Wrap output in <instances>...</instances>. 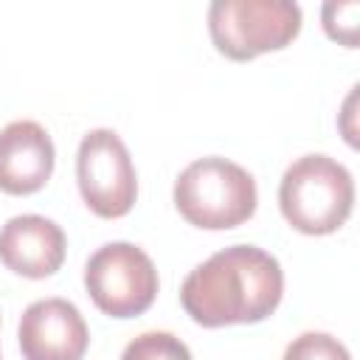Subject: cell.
Returning <instances> with one entry per match:
<instances>
[{
    "label": "cell",
    "instance_id": "30bf717a",
    "mask_svg": "<svg viewBox=\"0 0 360 360\" xmlns=\"http://www.w3.org/2000/svg\"><path fill=\"white\" fill-rule=\"evenodd\" d=\"M121 360H191V352L172 332H143L127 343Z\"/></svg>",
    "mask_w": 360,
    "mask_h": 360
},
{
    "label": "cell",
    "instance_id": "277c9868",
    "mask_svg": "<svg viewBox=\"0 0 360 360\" xmlns=\"http://www.w3.org/2000/svg\"><path fill=\"white\" fill-rule=\"evenodd\" d=\"M208 31L222 56L248 62L290 45L301 31V8L292 0H214Z\"/></svg>",
    "mask_w": 360,
    "mask_h": 360
},
{
    "label": "cell",
    "instance_id": "8fae6325",
    "mask_svg": "<svg viewBox=\"0 0 360 360\" xmlns=\"http://www.w3.org/2000/svg\"><path fill=\"white\" fill-rule=\"evenodd\" d=\"M281 360H352V354L326 332H304L284 349Z\"/></svg>",
    "mask_w": 360,
    "mask_h": 360
},
{
    "label": "cell",
    "instance_id": "3957f363",
    "mask_svg": "<svg viewBox=\"0 0 360 360\" xmlns=\"http://www.w3.org/2000/svg\"><path fill=\"white\" fill-rule=\"evenodd\" d=\"M278 205L295 231L323 236L349 219L354 205V180L343 163L326 155H304L284 172Z\"/></svg>",
    "mask_w": 360,
    "mask_h": 360
},
{
    "label": "cell",
    "instance_id": "8992f818",
    "mask_svg": "<svg viewBox=\"0 0 360 360\" xmlns=\"http://www.w3.org/2000/svg\"><path fill=\"white\" fill-rule=\"evenodd\" d=\"M76 180L87 208L104 219L129 214L138 197V177L124 141L112 129H90L76 155Z\"/></svg>",
    "mask_w": 360,
    "mask_h": 360
},
{
    "label": "cell",
    "instance_id": "7c38bea8",
    "mask_svg": "<svg viewBox=\"0 0 360 360\" xmlns=\"http://www.w3.org/2000/svg\"><path fill=\"white\" fill-rule=\"evenodd\" d=\"M357 17H360V3H326L323 6V28L332 39H338L346 48L357 45Z\"/></svg>",
    "mask_w": 360,
    "mask_h": 360
},
{
    "label": "cell",
    "instance_id": "9c48e42d",
    "mask_svg": "<svg viewBox=\"0 0 360 360\" xmlns=\"http://www.w3.org/2000/svg\"><path fill=\"white\" fill-rule=\"evenodd\" d=\"M53 172V141L37 121L0 129V191L22 197L39 191Z\"/></svg>",
    "mask_w": 360,
    "mask_h": 360
},
{
    "label": "cell",
    "instance_id": "52a82bcc",
    "mask_svg": "<svg viewBox=\"0 0 360 360\" xmlns=\"http://www.w3.org/2000/svg\"><path fill=\"white\" fill-rule=\"evenodd\" d=\"M87 343V323L65 298L34 301L20 318V349L25 360H82Z\"/></svg>",
    "mask_w": 360,
    "mask_h": 360
},
{
    "label": "cell",
    "instance_id": "7a4b0ae2",
    "mask_svg": "<svg viewBox=\"0 0 360 360\" xmlns=\"http://www.w3.org/2000/svg\"><path fill=\"white\" fill-rule=\"evenodd\" d=\"M256 180L225 158H200L174 180V205L186 222L205 231H225L248 222L256 211Z\"/></svg>",
    "mask_w": 360,
    "mask_h": 360
},
{
    "label": "cell",
    "instance_id": "ba28073f",
    "mask_svg": "<svg viewBox=\"0 0 360 360\" xmlns=\"http://www.w3.org/2000/svg\"><path fill=\"white\" fill-rule=\"evenodd\" d=\"M65 231L39 214L11 217L0 228V262L25 278H48L65 262Z\"/></svg>",
    "mask_w": 360,
    "mask_h": 360
},
{
    "label": "cell",
    "instance_id": "5b68a950",
    "mask_svg": "<svg viewBox=\"0 0 360 360\" xmlns=\"http://www.w3.org/2000/svg\"><path fill=\"white\" fill-rule=\"evenodd\" d=\"M84 287L104 315L135 318L146 312L158 295V270L141 248L110 242L87 259Z\"/></svg>",
    "mask_w": 360,
    "mask_h": 360
},
{
    "label": "cell",
    "instance_id": "6da1fadb",
    "mask_svg": "<svg viewBox=\"0 0 360 360\" xmlns=\"http://www.w3.org/2000/svg\"><path fill=\"white\" fill-rule=\"evenodd\" d=\"M281 292L284 273L276 256L256 245H233L186 276L180 301L194 323L217 329L264 321L276 312Z\"/></svg>",
    "mask_w": 360,
    "mask_h": 360
}]
</instances>
